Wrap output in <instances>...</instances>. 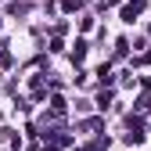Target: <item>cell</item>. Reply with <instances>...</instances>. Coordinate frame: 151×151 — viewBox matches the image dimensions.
Masks as SVG:
<instances>
[{
  "label": "cell",
  "instance_id": "obj_1",
  "mask_svg": "<svg viewBox=\"0 0 151 151\" xmlns=\"http://www.w3.org/2000/svg\"><path fill=\"white\" fill-rule=\"evenodd\" d=\"M144 11V0H133V4H126V11H122V18H126V22H133V18Z\"/></svg>",
  "mask_w": 151,
  "mask_h": 151
},
{
  "label": "cell",
  "instance_id": "obj_2",
  "mask_svg": "<svg viewBox=\"0 0 151 151\" xmlns=\"http://www.w3.org/2000/svg\"><path fill=\"white\" fill-rule=\"evenodd\" d=\"M79 7V0H65V11H76Z\"/></svg>",
  "mask_w": 151,
  "mask_h": 151
}]
</instances>
